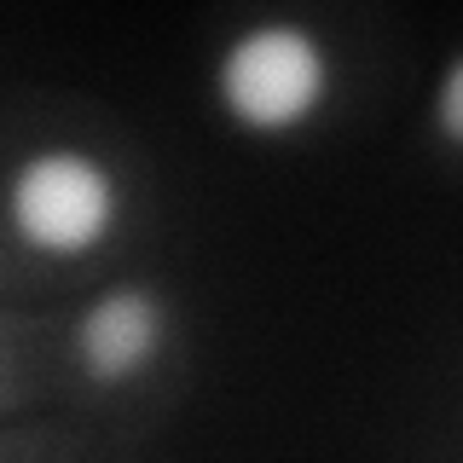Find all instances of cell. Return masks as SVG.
Here are the masks:
<instances>
[{
    "label": "cell",
    "instance_id": "1",
    "mask_svg": "<svg viewBox=\"0 0 463 463\" xmlns=\"http://www.w3.org/2000/svg\"><path fill=\"white\" fill-rule=\"evenodd\" d=\"M214 105L255 139H289L325 116L336 93V52L307 18H250L232 29L209 70Z\"/></svg>",
    "mask_w": 463,
    "mask_h": 463
},
{
    "label": "cell",
    "instance_id": "2",
    "mask_svg": "<svg viewBox=\"0 0 463 463\" xmlns=\"http://www.w3.org/2000/svg\"><path fill=\"white\" fill-rule=\"evenodd\" d=\"M128 192L99 151L87 145H35L6 168L0 221L12 243L41 260H87L116 238Z\"/></svg>",
    "mask_w": 463,
    "mask_h": 463
},
{
    "label": "cell",
    "instance_id": "3",
    "mask_svg": "<svg viewBox=\"0 0 463 463\" xmlns=\"http://www.w3.org/2000/svg\"><path fill=\"white\" fill-rule=\"evenodd\" d=\"M168 307L151 284H110L76 313L70 354L93 388H134L168 347Z\"/></svg>",
    "mask_w": 463,
    "mask_h": 463
},
{
    "label": "cell",
    "instance_id": "4",
    "mask_svg": "<svg viewBox=\"0 0 463 463\" xmlns=\"http://www.w3.org/2000/svg\"><path fill=\"white\" fill-rule=\"evenodd\" d=\"M429 128L434 139L446 145V151L463 156V47L440 64V76H434V93H429Z\"/></svg>",
    "mask_w": 463,
    "mask_h": 463
}]
</instances>
